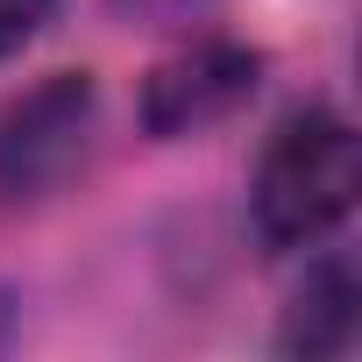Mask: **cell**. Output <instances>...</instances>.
Returning a JSON list of instances; mask_svg holds the SVG:
<instances>
[{"label":"cell","mask_w":362,"mask_h":362,"mask_svg":"<svg viewBox=\"0 0 362 362\" xmlns=\"http://www.w3.org/2000/svg\"><path fill=\"white\" fill-rule=\"evenodd\" d=\"M355 192H362L355 128L327 107H305L270 135V149L256 163V192H249L256 235L270 249H313L348 221Z\"/></svg>","instance_id":"6da1fadb"},{"label":"cell","mask_w":362,"mask_h":362,"mask_svg":"<svg viewBox=\"0 0 362 362\" xmlns=\"http://www.w3.org/2000/svg\"><path fill=\"white\" fill-rule=\"evenodd\" d=\"M86 135H93V78L86 71H57L43 86H29L8 114H0V192H50L86 163Z\"/></svg>","instance_id":"7a4b0ae2"},{"label":"cell","mask_w":362,"mask_h":362,"mask_svg":"<svg viewBox=\"0 0 362 362\" xmlns=\"http://www.w3.org/2000/svg\"><path fill=\"white\" fill-rule=\"evenodd\" d=\"M256 78H263V57H256V50L206 36V43L177 50V57H163V64L149 71V86H142V121H149V135H163V142H170V135H199V128L228 121V114L256 93Z\"/></svg>","instance_id":"3957f363"},{"label":"cell","mask_w":362,"mask_h":362,"mask_svg":"<svg viewBox=\"0 0 362 362\" xmlns=\"http://www.w3.org/2000/svg\"><path fill=\"white\" fill-rule=\"evenodd\" d=\"M355 327H362L355 270H348V263H320V270L305 277V291L291 298L284 348H291V355H348V348H355Z\"/></svg>","instance_id":"277c9868"},{"label":"cell","mask_w":362,"mask_h":362,"mask_svg":"<svg viewBox=\"0 0 362 362\" xmlns=\"http://www.w3.org/2000/svg\"><path fill=\"white\" fill-rule=\"evenodd\" d=\"M50 8H57V0H0V57H15L50 22Z\"/></svg>","instance_id":"5b68a950"},{"label":"cell","mask_w":362,"mask_h":362,"mask_svg":"<svg viewBox=\"0 0 362 362\" xmlns=\"http://www.w3.org/2000/svg\"><path fill=\"white\" fill-rule=\"evenodd\" d=\"M8 334H15V298L0 291V348H8Z\"/></svg>","instance_id":"8992f818"}]
</instances>
